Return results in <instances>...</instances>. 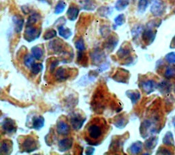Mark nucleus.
Listing matches in <instances>:
<instances>
[{
	"label": "nucleus",
	"instance_id": "2",
	"mask_svg": "<svg viewBox=\"0 0 175 155\" xmlns=\"http://www.w3.org/2000/svg\"><path fill=\"white\" fill-rule=\"evenodd\" d=\"M108 94L105 86H99L95 90L92 95L91 106L92 110L98 114H101L104 111L108 101Z\"/></svg>",
	"mask_w": 175,
	"mask_h": 155
},
{
	"label": "nucleus",
	"instance_id": "49",
	"mask_svg": "<svg viewBox=\"0 0 175 155\" xmlns=\"http://www.w3.org/2000/svg\"><path fill=\"white\" fill-rule=\"evenodd\" d=\"M166 60L167 62L169 63H175V53H168L166 56Z\"/></svg>",
	"mask_w": 175,
	"mask_h": 155
},
{
	"label": "nucleus",
	"instance_id": "4",
	"mask_svg": "<svg viewBox=\"0 0 175 155\" xmlns=\"http://www.w3.org/2000/svg\"><path fill=\"white\" fill-rule=\"evenodd\" d=\"M38 141L32 135H28L23 138L21 142V149L22 153H31L38 149Z\"/></svg>",
	"mask_w": 175,
	"mask_h": 155
},
{
	"label": "nucleus",
	"instance_id": "25",
	"mask_svg": "<svg viewBox=\"0 0 175 155\" xmlns=\"http://www.w3.org/2000/svg\"><path fill=\"white\" fill-rule=\"evenodd\" d=\"M126 95L131 100L133 105L137 103L141 98V94L137 90H127L126 92Z\"/></svg>",
	"mask_w": 175,
	"mask_h": 155
},
{
	"label": "nucleus",
	"instance_id": "12",
	"mask_svg": "<svg viewBox=\"0 0 175 155\" xmlns=\"http://www.w3.org/2000/svg\"><path fill=\"white\" fill-rule=\"evenodd\" d=\"M73 145V139L65 137L58 141V150L61 153H64L71 149Z\"/></svg>",
	"mask_w": 175,
	"mask_h": 155
},
{
	"label": "nucleus",
	"instance_id": "36",
	"mask_svg": "<svg viewBox=\"0 0 175 155\" xmlns=\"http://www.w3.org/2000/svg\"><path fill=\"white\" fill-rule=\"evenodd\" d=\"M56 36H57L56 31L53 30V29H49V30H48L45 31V33L44 34L43 36V39L45 40H51L52 39V38L56 37Z\"/></svg>",
	"mask_w": 175,
	"mask_h": 155
},
{
	"label": "nucleus",
	"instance_id": "46",
	"mask_svg": "<svg viewBox=\"0 0 175 155\" xmlns=\"http://www.w3.org/2000/svg\"><path fill=\"white\" fill-rule=\"evenodd\" d=\"M142 26H140V25H138V26H136L133 28L131 30V34H132L133 37H134V38L138 37L139 34H140L142 32Z\"/></svg>",
	"mask_w": 175,
	"mask_h": 155
},
{
	"label": "nucleus",
	"instance_id": "28",
	"mask_svg": "<svg viewBox=\"0 0 175 155\" xmlns=\"http://www.w3.org/2000/svg\"><path fill=\"white\" fill-rule=\"evenodd\" d=\"M41 19V16L39 13H38V12H34V13H32L30 17H28L26 23V27L34 26V25L36 24L37 23L40 21Z\"/></svg>",
	"mask_w": 175,
	"mask_h": 155
},
{
	"label": "nucleus",
	"instance_id": "53",
	"mask_svg": "<svg viewBox=\"0 0 175 155\" xmlns=\"http://www.w3.org/2000/svg\"><path fill=\"white\" fill-rule=\"evenodd\" d=\"M173 124H174V127H175V117H174V119H173Z\"/></svg>",
	"mask_w": 175,
	"mask_h": 155
},
{
	"label": "nucleus",
	"instance_id": "5",
	"mask_svg": "<svg viewBox=\"0 0 175 155\" xmlns=\"http://www.w3.org/2000/svg\"><path fill=\"white\" fill-rule=\"evenodd\" d=\"M73 70L69 67H60L54 72V77L56 82H64L72 75Z\"/></svg>",
	"mask_w": 175,
	"mask_h": 155
},
{
	"label": "nucleus",
	"instance_id": "32",
	"mask_svg": "<svg viewBox=\"0 0 175 155\" xmlns=\"http://www.w3.org/2000/svg\"><path fill=\"white\" fill-rule=\"evenodd\" d=\"M129 4V0H118L115 4V8L118 11H122L127 7Z\"/></svg>",
	"mask_w": 175,
	"mask_h": 155
},
{
	"label": "nucleus",
	"instance_id": "14",
	"mask_svg": "<svg viewBox=\"0 0 175 155\" xmlns=\"http://www.w3.org/2000/svg\"><path fill=\"white\" fill-rule=\"evenodd\" d=\"M129 73L127 70L119 69L114 74V77H113V79L119 83H127L129 77Z\"/></svg>",
	"mask_w": 175,
	"mask_h": 155
},
{
	"label": "nucleus",
	"instance_id": "38",
	"mask_svg": "<svg viewBox=\"0 0 175 155\" xmlns=\"http://www.w3.org/2000/svg\"><path fill=\"white\" fill-rule=\"evenodd\" d=\"M163 142L166 146H173L174 144L173 134L170 132H168L166 135H165V137L163 139Z\"/></svg>",
	"mask_w": 175,
	"mask_h": 155
},
{
	"label": "nucleus",
	"instance_id": "26",
	"mask_svg": "<svg viewBox=\"0 0 175 155\" xmlns=\"http://www.w3.org/2000/svg\"><path fill=\"white\" fill-rule=\"evenodd\" d=\"M97 12L101 17L108 18L112 14L113 8L110 6H101L99 8Z\"/></svg>",
	"mask_w": 175,
	"mask_h": 155
},
{
	"label": "nucleus",
	"instance_id": "3",
	"mask_svg": "<svg viewBox=\"0 0 175 155\" xmlns=\"http://www.w3.org/2000/svg\"><path fill=\"white\" fill-rule=\"evenodd\" d=\"M69 120L71 127L75 131H79L82 128L86 120V117L79 111H74L69 115Z\"/></svg>",
	"mask_w": 175,
	"mask_h": 155
},
{
	"label": "nucleus",
	"instance_id": "23",
	"mask_svg": "<svg viewBox=\"0 0 175 155\" xmlns=\"http://www.w3.org/2000/svg\"><path fill=\"white\" fill-rule=\"evenodd\" d=\"M79 13V9L78 7H77L76 6H70V7L68 9L66 12V15L67 17L71 21H75L77 18L78 17V15Z\"/></svg>",
	"mask_w": 175,
	"mask_h": 155
},
{
	"label": "nucleus",
	"instance_id": "30",
	"mask_svg": "<svg viewBox=\"0 0 175 155\" xmlns=\"http://www.w3.org/2000/svg\"><path fill=\"white\" fill-rule=\"evenodd\" d=\"M58 33L60 36L64 38V39H69L72 36V31L69 28L64 27L63 25H60L58 27Z\"/></svg>",
	"mask_w": 175,
	"mask_h": 155
},
{
	"label": "nucleus",
	"instance_id": "9",
	"mask_svg": "<svg viewBox=\"0 0 175 155\" xmlns=\"http://www.w3.org/2000/svg\"><path fill=\"white\" fill-rule=\"evenodd\" d=\"M48 49L53 54H62L64 52V44L60 39L53 40L49 43Z\"/></svg>",
	"mask_w": 175,
	"mask_h": 155
},
{
	"label": "nucleus",
	"instance_id": "37",
	"mask_svg": "<svg viewBox=\"0 0 175 155\" xmlns=\"http://www.w3.org/2000/svg\"><path fill=\"white\" fill-rule=\"evenodd\" d=\"M43 69V65L41 63H34L31 68V72L33 75H38Z\"/></svg>",
	"mask_w": 175,
	"mask_h": 155
},
{
	"label": "nucleus",
	"instance_id": "48",
	"mask_svg": "<svg viewBox=\"0 0 175 155\" xmlns=\"http://www.w3.org/2000/svg\"><path fill=\"white\" fill-rule=\"evenodd\" d=\"M59 64H60V61L58 60H55L51 63L50 66H49V71L51 73H53L55 72V71H56V67L59 65Z\"/></svg>",
	"mask_w": 175,
	"mask_h": 155
},
{
	"label": "nucleus",
	"instance_id": "50",
	"mask_svg": "<svg viewBox=\"0 0 175 155\" xmlns=\"http://www.w3.org/2000/svg\"><path fill=\"white\" fill-rule=\"evenodd\" d=\"M95 151V149L94 147H88L86 151V154L88 155H91L94 154Z\"/></svg>",
	"mask_w": 175,
	"mask_h": 155
},
{
	"label": "nucleus",
	"instance_id": "41",
	"mask_svg": "<svg viewBox=\"0 0 175 155\" xmlns=\"http://www.w3.org/2000/svg\"><path fill=\"white\" fill-rule=\"evenodd\" d=\"M100 32H101V34L102 36L104 38H106L109 36L111 30H110L109 26L104 25L103 26H102L101 28H100Z\"/></svg>",
	"mask_w": 175,
	"mask_h": 155
},
{
	"label": "nucleus",
	"instance_id": "13",
	"mask_svg": "<svg viewBox=\"0 0 175 155\" xmlns=\"http://www.w3.org/2000/svg\"><path fill=\"white\" fill-rule=\"evenodd\" d=\"M118 43V38L115 35H111L104 43V48L108 52H112Z\"/></svg>",
	"mask_w": 175,
	"mask_h": 155
},
{
	"label": "nucleus",
	"instance_id": "42",
	"mask_svg": "<svg viewBox=\"0 0 175 155\" xmlns=\"http://www.w3.org/2000/svg\"><path fill=\"white\" fill-rule=\"evenodd\" d=\"M125 15L123 14H121L118 15L117 17H116L114 19V23L116 25H117V26H121L123 24L125 23Z\"/></svg>",
	"mask_w": 175,
	"mask_h": 155
},
{
	"label": "nucleus",
	"instance_id": "31",
	"mask_svg": "<svg viewBox=\"0 0 175 155\" xmlns=\"http://www.w3.org/2000/svg\"><path fill=\"white\" fill-rule=\"evenodd\" d=\"M158 139L156 137H151L145 141L144 146L147 150H153L157 144Z\"/></svg>",
	"mask_w": 175,
	"mask_h": 155
},
{
	"label": "nucleus",
	"instance_id": "8",
	"mask_svg": "<svg viewBox=\"0 0 175 155\" xmlns=\"http://www.w3.org/2000/svg\"><path fill=\"white\" fill-rule=\"evenodd\" d=\"M17 124L11 118H6L2 123V130L6 135H11L17 131Z\"/></svg>",
	"mask_w": 175,
	"mask_h": 155
},
{
	"label": "nucleus",
	"instance_id": "35",
	"mask_svg": "<svg viewBox=\"0 0 175 155\" xmlns=\"http://www.w3.org/2000/svg\"><path fill=\"white\" fill-rule=\"evenodd\" d=\"M66 2H64V1H62V0H61V1L58 3L56 8H55V10H54L55 14L59 15L62 13L66 8Z\"/></svg>",
	"mask_w": 175,
	"mask_h": 155
},
{
	"label": "nucleus",
	"instance_id": "51",
	"mask_svg": "<svg viewBox=\"0 0 175 155\" xmlns=\"http://www.w3.org/2000/svg\"><path fill=\"white\" fill-rule=\"evenodd\" d=\"M157 154H170V152L169 151V150H168L167 149H166V148H160V150H159L158 151H157Z\"/></svg>",
	"mask_w": 175,
	"mask_h": 155
},
{
	"label": "nucleus",
	"instance_id": "20",
	"mask_svg": "<svg viewBox=\"0 0 175 155\" xmlns=\"http://www.w3.org/2000/svg\"><path fill=\"white\" fill-rule=\"evenodd\" d=\"M129 120L126 117L125 115L124 114H120L116 116L114 118V124L116 127L118 128L122 129L124 128L127 124H128Z\"/></svg>",
	"mask_w": 175,
	"mask_h": 155
},
{
	"label": "nucleus",
	"instance_id": "45",
	"mask_svg": "<svg viewBox=\"0 0 175 155\" xmlns=\"http://www.w3.org/2000/svg\"><path fill=\"white\" fill-rule=\"evenodd\" d=\"M122 141L121 138H118V139H116V140H115L114 141H112V146L113 147H112V148H115L116 150H117L118 148H121L122 146V143H123V141Z\"/></svg>",
	"mask_w": 175,
	"mask_h": 155
},
{
	"label": "nucleus",
	"instance_id": "43",
	"mask_svg": "<svg viewBox=\"0 0 175 155\" xmlns=\"http://www.w3.org/2000/svg\"><path fill=\"white\" fill-rule=\"evenodd\" d=\"M75 45L76 49L78 51H84L86 50L85 43H84V41L82 38H79V40H77L75 43Z\"/></svg>",
	"mask_w": 175,
	"mask_h": 155
},
{
	"label": "nucleus",
	"instance_id": "34",
	"mask_svg": "<svg viewBox=\"0 0 175 155\" xmlns=\"http://www.w3.org/2000/svg\"><path fill=\"white\" fill-rule=\"evenodd\" d=\"M88 58L86 56V53H84V51H79L77 53V63L80 64L81 65H85L87 63Z\"/></svg>",
	"mask_w": 175,
	"mask_h": 155
},
{
	"label": "nucleus",
	"instance_id": "44",
	"mask_svg": "<svg viewBox=\"0 0 175 155\" xmlns=\"http://www.w3.org/2000/svg\"><path fill=\"white\" fill-rule=\"evenodd\" d=\"M165 76L169 79L175 77V66L168 67L165 72Z\"/></svg>",
	"mask_w": 175,
	"mask_h": 155
},
{
	"label": "nucleus",
	"instance_id": "17",
	"mask_svg": "<svg viewBox=\"0 0 175 155\" xmlns=\"http://www.w3.org/2000/svg\"><path fill=\"white\" fill-rule=\"evenodd\" d=\"M157 85L153 80H147L141 83V88L147 94H151L156 89Z\"/></svg>",
	"mask_w": 175,
	"mask_h": 155
},
{
	"label": "nucleus",
	"instance_id": "39",
	"mask_svg": "<svg viewBox=\"0 0 175 155\" xmlns=\"http://www.w3.org/2000/svg\"><path fill=\"white\" fill-rule=\"evenodd\" d=\"M158 89L160 90V91L162 93H168L170 92V85L169 83L168 82H161L160 84L158 85Z\"/></svg>",
	"mask_w": 175,
	"mask_h": 155
},
{
	"label": "nucleus",
	"instance_id": "21",
	"mask_svg": "<svg viewBox=\"0 0 175 155\" xmlns=\"http://www.w3.org/2000/svg\"><path fill=\"white\" fill-rule=\"evenodd\" d=\"M12 21H13L15 30L17 34H19L22 31L23 27L24 24V19L21 15H16L12 17Z\"/></svg>",
	"mask_w": 175,
	"mask_h": 155
},
{
	"label": "nucleus",
	"instance_id": "6",
	"mask_svg": "<svg viewBox=\"0 0 175 155\" xmlns=\"http://www.w3.org/2000/svg\"><path fill=\"white\" fill-rule=\"evenodd\" d=\"M41 34V29L35 26H28L25 29L23 37L25 40L31 43L36 40L40 37Z\"/></svg>",
	"mask_w": 175,
	"mask_h": 155
},
{
	"label": "nucleus",
	"instance_id": "27",
	"mask_svg": "<svg viewBox=\"0 0 175 155\" xmlns=\"http://www.w3.org/2000/svg\"><path fill=\"white\" fill-rule=\"evenodd\" d=\"M142 149H143V144L141 141H138L131 145L129 150L132 154H138L142 151Z\"/></svg>",
	"mask_w": 175,
	"mask_h": 155
},
{
	"label": "nucleus",
	"instance_id": "10",
	"mask_svg": "<svg viewBox=\"0 0 175 155\" xmlns=\"http://www.w3.org/2000/svg\"><path fill=\"white\" fill-rule=\"evenodd\" d=\"M165 11V5L161 0H154L152 3L151 12L155 17H160Z\"/></svg>",
	"mask_w": 175,
	"mask_h": 155
},
{
	"label": "nucleus",
	"instance_id": "18",
	"mask_svg": "<svg viewBox=\"0 0 175 155\" xmlns=\"http://www.w3.org/2000/svg\"><path fill=\"white\" fill-rule=\"evenodd\" d=\"M45 126V118L41 115L34 116L32 120V127L34 130L40 131Z\"/></svg>",
	"mask_w": 175,
	"mask_h": 155
},
{
	"label": "nucleus",
	"instance_id": "33",
	"mask_svg": "<svg viewBox=\"0 0 175 155\" xmlns=\"http://www.w3.org/2000/svg\"><path fill=\"white\" fill-rule=\"evenodd\" d=\"M35 60L36 59L32 55L28 53L26 54L23 58V62L25 66L28 68V69H31L32 66H33V64H34Z\"/></svg>",
	"mask_w": 175,
	"mask_h": 155
},
{
	"label": "nucleus",
	"instance_id": "29",
	"mask_svg": "<svg viewBox=\"0 0 175 155\" xmlns=\"http://www.w3.org/2000/svg\"><path fill=\"white\" fill-rule=\"evenodd\" d=\"M32 55L36 60H41L44 56V51L43 48L40 46H34L31 49Z\"/></svg>",
	"mask_w": 175,
	"mask_h": 155
},
{
	"label": "nucleus",
	"instance_id": "22",
	"mask_svg": "<svg viewBox=\"0 0 175 155\" xmlns=\"http://www.w3.org/2000/svg\"><path fill=\"white\" fill-rule=\"evenodd\" d=\"M79 4L82 9L88 11H93L96 8V3L95 0H81Z\"/></svg>",
	"mask_w": 175,
	"mask_h": 155
},
{
	"label": "nucleus",
	"instance_id": "1",
	"mask_svg": "<svg viewBox=\"0 0 175 155\" xmlns=\"http://www.w3.org/2000/svg\"><path fill=\"white\" fill-rule=\"evenodd\" d=\"M109 126L105 118L96 117L91 120L85 130L84 138L88 144L97 146L104 139L108 133Z\"/></svg>",
	"mask_w": 175,
	"mask_h": 155
},
{
	"label": "nucleus",
	"instance_id": "15",
	"mask_svg": "<svg viewBox=\"0 0 175 155\" xmlns=\"http://www.w3.org/2000/svg\"><path fill=\"white\" fill-rule=\"evenodd\" d=\"M155 35H156V32L154 31L150 27H148L142 32V39L146 44H150L154 41Z\"/></svg>",
	"mask_w": 175,
	"mask_h": 155
},
{
	"label": "nucleus",
	"instance_id": "11",
	"mask_svg": "<svg viewBox=\"0 0 175 155\" xmlns=\"http://www.w3.org/2000/svg\"><path fill=\"white\" fill-rule=\"evenodd\" d=\"M56 131L61 136H67L70 133V127L66 122L60 119L56 124Z\"/></svg>",
	"mask_w": 175,
	"mask_h": 155
},
{
	"label": "nucleus",
	"instance_id": "40",
	"mask_svg": "<svg viewBox=\"0 0 175 155\" xmlns=\"http://www.w3.org/2000/svg\"><path fill=\"white\" fill-rule=\"evenodd\" d=\"M148 5V0H140L138 2V11L141 12V13H143L146 11Z\"/></svg>",
	"mask_w": 175,
	"mask_h": 155
},
{
	"label": "nucleus",
	"instance_id": "24",
	"mask_svg": "<svg viewBox=\"0 0 175 155\" xmlns=\"http://www.w3.org/2000/svg\"><path fill=\"white\" fill-rule=\"evenodd\" d=\"M152 127V122L149 120H145L144 121L142 122L141 124L140 131V134L142 137L143 138H145L146 137L148 136V132L150 131V129Z\"/></svg>",
	"mask_w": 175,
	"mask_h": 155
},
{
	"label": "nucleus",
	"instance_id": "16",
	"mask_svg": "<svg viewBox=\"0 0 175 155\" xmlns=\"http://www.w3.org/2000/svg\"><path fill=\"white\" fill-rule=\"evenodd\" d=\"M131 54V48L129 47L128 44H123L122 46L120 47V49L117 51L118 57L120 60H124L127 59L128 57H130Z\"/></svg>",
	"mask_w": 175,
	"mask_h": 155
},
{
	"label": "nucleus",
	"instance_id": "54",
	"mask_svg": "<svg viewBox=\"0 0 175 155\" xmlns=\"http://www.w3.org/2000/svg\"><path fill=\"white\" fill-rule=\"evenodd\" d=\"M174 92H175V88H174Z\"/></svg>",
	"mask_w": 175,
	"mask_h": 155
},
{
	"label": "nucleus",
	"instance_id": "52",
	"mask_svg": "<svg viewBox=\"0 0 175 155\" xmlns=\"http://www.w3.org/2000/svg\"><path fill=\"white\" fill-rule=\"evenodd\" d=\"M38 1L43 2V3H46V4H47L49 5L52 4V1H51V0H38Z\"/></svg>",
	"mask_w": 175,
	"mask_h": 155
},
{
	"label": "nucleus",
	"instance_id": "19",
	"mask_svg": "<svg viewBox=\"0 0 175 155\" xmlns=\"http://www.w3.org/2000/svg\"><path fill=\"white\" fill-rule=\"evenodd\" d=\"M12 151V142L9 140H4L1 142L0 154H10Z\"/></svg>",
	"mask_w": 175,
	"mask_h": 155
},
{
	"label": "nucleus",
	"instance_id": "47",
	"mask_svg": "<svg viewBox=\"0 0 175 155\" xmlns=\"http://www.w3.org/2000/svg\"><path fill=\"white\" fill-rule=\"evenodd\" d=\"M109 68V64L108 62H105V63H103L101 64V65L99 66V69L96 70V72L99 74L101 73L104 72V71H105L106 70H108Z\"/></svg>",
	"mask_w": 175,
	"mask_h": 155
},
{
	"label": "nucleus",
	"instance_id": "7",
	"mask_svg": "<svg viewBox=\"0 0 175 155\" xmlns=\"http://www.w3.org/2000/svg\"><path fill=\"white\" fill-rule=\"evenodd\" d=\"M90 56L92 64L95 66L101 65L103 62H104L106 58L105 52L100 49H95L92 50L90 52Z\"/></svg>",
	"mask_w": 175,
	"mask_h": 155
}]
</instances>
